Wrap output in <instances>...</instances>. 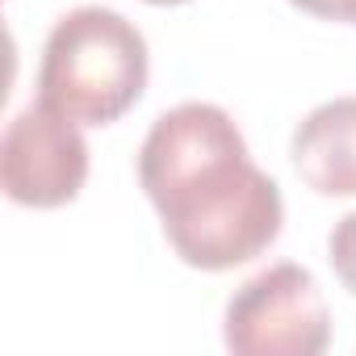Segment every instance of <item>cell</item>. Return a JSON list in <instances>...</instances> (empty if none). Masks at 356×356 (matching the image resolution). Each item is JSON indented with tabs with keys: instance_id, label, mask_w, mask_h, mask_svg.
Returning a JSON list of instances; mask_svg holds the SVG:
<instances>
[{
	"instance_id": "6",
	"label": "cell",
	"mask_w": 356,
	"mask_h": 356,
	"mask_svg": "<svg viewBox=\"0 0 356 356\" xmlns=\"http://www.w3.org/2000/svg\"><path fill=\"white\" fill-rule=\"evenodd\" d=\"M327 260H331L339 285L356 298V210L343 214V218L331 227V235H327Z\"/></svg>"
},
{
	"instance_id": "5",
	"label": "cell",
	"mask_w": 356,
	"mask_h": 356,
	"mask_svg": "<svg viewBox=\"0 0 356 356\" xmlns=\"http://www.w3.org/2000/svg\"><path fill=\"white\" fill-rule=\"evenodd\" d=\"M298 176L323 197H356V97L310 109L289 143Z\"/></svg>"
},
{
	"instance_id": "8",
	"label": "cell",
	"mask_w": 356,
	"mask_h": 356,
	"mask_svg": "<svg viewBox=\"0 0 356 356\" xmlns=\"http://www.w3.org/2000/svg\"><path fill=\"white\" fill-rule=\"evenodd\" d=\"M147 5H185V0H147Z\"/></svg>"
},
{
	"instance_id": "3",
	"label": "cell",
	"mask_w": 356,
	"mask_h": 356,
	"mask_svg": "<svg viewBox=\"0 0 356 356\" xmlns=\"http://www.w3.org/2000/svg\"><path fill=\"white\" fill-rule=\"evenodd\" d=\"M222 339L239 356H323L331 314L318 281L302 264H273L227 302Z\"/></svg>"
},
{
	"instance_id": "7",
	"label": "cell",
	"mask_w": 356,
	"mask_h": 356,
	"mask_svg": "<svg viewBox=\"0 0 356 356\" xmlns=\"http://www.w3.org/2000/svg\"><path fill=\"white\" fill-rule=\"evenodd\" d=\"M302 13H314V17H327V22H348L356 26V0H289Z\"/></svg>"
},
{
	"instance_id": "4",
	"label": "cell",
	"mask_w": 356,
	"mask_h": 356,
	"mask_svg": "<svg viewBox=\"0 0 356 356\" xmlns=\"http://www.w3.org/2000/svg\"><path fill=\"white\" fill-rule=\"evenodd\" d=\"M0 181L17 206L55 210L80 197L88 181V143L80 122L47 101L26 105L0 138Z\"/></svg>"
},
{
	"instance_id": "1",
	"label": "cell",
	"mask_w": 356,
	"mask_h": 356,
	"mask_svg": "<svg viewBox=\"0 0 356 356\" xmlns=\"http://www.w3.org/2000/svg\"><path fill=\"white\" fill-rule=\"evenodd\" d=\"M138 181L172 252L202 273L248 264L285 222L277 181L252 163L235 118L210 101L155 118L138 151Z\"/></svg>"
},
{
	"instance_id": "2",
	"label": "cell",
	"mask_w": 356,
	"mask_h": 356,
	"mask_svg": "<svg viewBox=\"0 0 356 356\" xmlns=\"http://www.w3.org/2000/svg\"><path fill=\"white\" fill-rule=\"evenodd\" d=\"M147 38L118 9L80 5L55 22L38 63V101L80 126L118 122L147 88Z\"/></svg>"
}]
</instances>
